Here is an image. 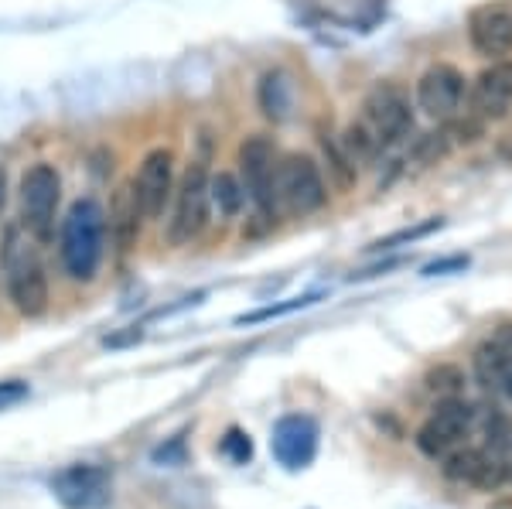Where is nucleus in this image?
Here are the masks:
<instances>
[{
    "label": "nucleus",
    "mask_w": 512,
    "mask_h": 509,
    "mask_svg": "<svg viewBox=\"0 0 512 509\" xmlns=\"http://www.w3.org/2000/svg\"><path fill=\"white\" fill-rule=\"evenodd\" d=\"M0 270H4L7 294L24 318H38L48 308V277L41 257L31 243V233L11 223L0 236Z\"/></svg>",
    "instance_id": "nucleus-1"
},
{
    "label": "nucleus",
    "mask_w": 512,
    "mask_h": 509,
    "mask_svg": "<svg viewBox=\"0 0 512 509\" xmlns=\"http://www.w3.org/2000/svg\"><path fill=\"white\" fill-rule=\"evenodd\" d=\"M106 250V212L96 199H79L69 205L59 229L62 267L72 281H93Z\"/></svg>",
    "instance_id": "nucleus-2"
},
{
    "label": "nucleus",
    "mask_w": 512,
    "mask_h": 509,
    "mask_svg": "<svg viewBox=\"0 0 512 509\" xmlns=\"http://www.w3.org/2000/svg\"><path fill=\"white\" fill-rule=\"evenodd\" d=\"M209 161L195 158L185 168V175L175 185V199H171V219H168V243L185 246L192 243L198 233L209 223Z\"/></svg>",
    "instance_id": "nucleus-3"
},
{
    "label": "nucleus",
    "mask_w": 512,
    "mask_h": 509,
    "mask_svg": "<svg viewBox=\"0 0 512 509\" xmlns=\"http://www.w3.org/2000/svg\"><path fill=\"white\" fill-rule=\"evenodd\" d=\"M277 202L287 216L304 219L328 202V182L311 154H284L277 161Z\"/></svg>",
    "instance_id": "nucleus-4"
},
{
    "label": "nucleus",
    "mask_w": 512,
    "mask_h": 509,
    "mask_svg": "<svg viewBox=\"0 0 512 509\" xmlns=\"http://www.w3.org/2000/svg\"><path fill=\"white\" fill-rule=\"evenodd\" d=\"M277 161H280V154L270 137L253 134L239 144V178H243L246 199L256 205V216H260L267 226L277 223V212H280Z\"/></svg>",
    "instance_id": "nucleus-5"
},
{
    "label": "nucleus",
    "mask_w": 512,
    "mask_h": 509,
    "mask_svg": "<svg viewBox=\"0 0 512 509\" xmlns=\"http://www.w3.org/2000/svg\"><path fill=\"white\" fill-rule=\"evenodd\" d=\"M62 199V178L55 164L38 161L21 178V226L31 233V240L48 243L55 236V212Z\"/></svg>",
    "instance_id": "nucleus-6"
},
{
    "label": "nucleus",
    "mask_w": 512,
    "mask_h": 509,
    "mask_svg": "<svg viewBox=\"0 0 512 509\" xmlns=\"http://www.w3.org/2000/svg\"><path fill=\"white\" fill-rule=\"evenodd\" d=\"M362 120L379 137L383 147H396L407 134H414V106L403 86L396 82H379L362 100Z\"/></svg>",
    "instance_id": "nucleus-7"
},
{
    "label": "nucleus",
    "mask_w": 512,
    "mask_h": 509,
    "mask_svg": "<svg viewBox=\"0 0 512 509\" xmlns=\"http://www.w3.org/2000/svg\"><path fill=\"white\" fill-rule=\"evenodd\" d=\"M468 103V79L454 65H431L424 76L417 79V106L431 120H451L465 110Z\"/></svg>",
    "instance_id": "nucleus-8"
},
{
    "label": "nucleus",
    "mask_w": 512,
    "mask_h": 509,
    "mask_svg": "<svg viewBox=\"0 0 512 509\" xmlns=\"http://www.w3.org/2000/svg\"><path fill=\"white\" fill-rule=\"evenodd\" d=\"M137 185V199L140 209H144V219H161L168 212L171 199H175V154L168 147H154L144 161H140V171L134 178Z\"/></svg>",
    "instance_id": "nucleus-9"
},
{
    "label": "nucleus",
    "mask_w": 512,
    "mask_h": 509,
    "mask_svg": "<svg viewBox=\"0 0 512 509\" xmlns=\"http://www.w3.org/2000/svg\"><path fill=\"white\" fill-rule=\"evenodd\" d=\"M270 451L287 472H301L315 462L318 455V424L308 414H287L277 421Z\"/></svg>",
    "instance_id": "nucleus-10"
},
{
    "label": "nucleus",
    "mask_w": 512,
    "mask_h": 509,
    "mask_svg": "<svg viewBox=\"0 0 512 509\" xmlns=\"http://www.w3.org/2000/svg\"><path fill=\"white\" fill-rule=\"evenodd\" d=\"M113 475L106 465H69L52 479V492L69 509H96L110 499Z\"/></svg>",
    "instance_id": "nucleus-11"
},
{
    "label": "nucleus",
    "mask_w": 512,
    "mask_h": 509,
    "mask_svg": "<svg viewBox=\"0 0 512 509\" xmlns=\"http://www.w3.org/2000/svg\"><path fill=\"white\" fill-rule=\"evenodd\" d=\"M441 472H444V479L461 482V486L485 489V492H495L509 479V465L482 448H454L451 455L441 458Z\"/></svg>",
    "instance_id": "nucleus-12"
},
{
    "label": "nucleus",
    "mask_w": 512,
    "mask_h": 509,
    "mask_svg": "<svg viewBox=\"0 0 512 509\" xmlns=\"http://www.w3.org/2000/svg\"><path fill=\"white\" fill-rule=\"evenodd\" d=\"M468 113L482 123L502 120L512 110V59L492 62L489 69L468 86Z\"/></svg>",
    "instance_id": "nucleus-13"
},
{
    "label": "nucleus",
    "mask_w": 512,
    "mask_h": 509,
    "mask_svg": "<svg viewBox=\"0 0 512 509\" xmlns=\"http://www.w3.org/2000/svg\"><path fill=\"white\" fill-rule=\"evenodd\" d=\"M468 38L478 55L502 62L512 55V14L506 7H478L468 21Z\"/></svg>",
    "instance_id": "nucleus-14"
},
{
    "label": "nucleus",
    "mask_w": 512,
    "mask_h": 509,
    "mask_svg": "<svg viewBox=\"0 0 512 509\" xmlns=\"http://www.w3.org/2000/svg\"><path fill=\"white\" fill-rule=\"evenodd\" d=\"M140 226H144V209H140L137 185H134V178H130V182H123L117 192H113V202H110V236L120 253L137 246Z\"/></svg>",
    "instance_id": "nucleus-15"
},
{
    "label": "nucleus",
    "mask_w": 512,
    "mask_h": 509,
    "mask_svg": "<svg viewBox=\"0 0 512 509\" xmlns=\"http://www.w3.org/2000/svg\"><path fill=\"white\" fill-rule=\"evenodd\" d=\"M475 373L489 390L512 400V352L509 349H502L499 342H482V346L475 349Z\"/></svg>",
    "instance_id": "nucleus-16"
},
{
    "label": "nucleus",
    "mask_w": 512,
    "mask_h": 509,
    "mask_svg": "<svg viewBox=\"0 0 512 509\" xmlns=\"http://www.w3.org/2000/svg\"><path fill=\"white\" fill-rule=\"evenodd\" d=\"M256 103H260L263 117L274 120V123H284L291 117L294 110V86H291V76L280 69H270L267 76L260 79L256 86Z\"/></svg>",
    "instance_id": "nucleus-17"
},
{
    "label": "nucleus",
    "mask_w": 512,
    "mask_h": 509,
    "mask_svg": "<svg viewBox=\"0 0 512 509\" xmlns=\"http://www.w3.org/2000/svg\"><path fill=\"white\" fill-rule=\"evenodd\" d=\"M338 141H342V151L349 154V161L355 164L359 171L366 168H376L379 158H383L386 147L379 144V137L369 130L366 120H352L342 127V134H338Z\"/></svg>",
    "instance_id": "nucleus-18"
},
{
    "label": "nucleus",
    "mask_w": 512,
    "mask_h": 509,
    "mask_svg": "<svg viewBox=\"0 0 512 509\" xmlns=\"http://www.w3.org/2000/svg\"><path fill=\"white\" fill-rule=\"evenodd\" d=\"M318 147H321V168H325L328 182H332L338 192H352L355 182H359V168L349 161V154L342 151V141L332 130H318Z\"/></svg>",
    "instance_id": "nucleus-19"
},
{
    "label": "nucleus",
    "mask_w": 512,
    "mask_h": 509,
    "mask_svg": "<svg viewBox=\"0 0 512 509\" xmlns=\"http://www.w3.org/2000/svg\"><path fill=\"white\" fill-rule=\"evenodd\" d=\"M209 202H212V209L219 212V219H226V223L239 219L246 209L243 178L233 175V171H219V175H212L209 178Z\"/></svg>",
    "instance_id": "nucleus-20"
},
{
    "label": "nucleus",
    "mask_w": 512,
    "mask_h": 509,
    "mask_svg": "<svg viewBox=\"0 0 512 509\" xmlns=\"http://www.w3.org/2000/svg\"><path fill=\"white\" fill-rule=\"evenodd\" d=\"M431 417H434L437 424H444L448 431L458 434L461 441H465L468 431L475 428V407L468 404L465 397H437Z\"/></svg>",
    "instance_id": "nucleus-21"
},
{
    "label": "nucleus",
    "mask_w": 512,
    "mask_h": 509,
    "mask_svg": "<svg viewBox=\"0 0 512 509\" xmlns=\"http://www.w3.org/2000/svg\"><path fill=\"white\" fill-rule=\"evenodd\" d=\"M417 448L424 451L427 458H434V462H441L444 455H451L454 448L461 445V438L454 431H448L444 424H437L434 417H427L424 424H420V431H417Z\"/></svg>",
    "instance_id": "nucleus-22"
},
{
    "label": "nucleus",
    "mask_w": 512,
    "mask_h": 509,
    "mask_svg": "<svg viewBox=\"0 0 512 509\" xmlns=\"http://www.w3.org/2000/svg\"><path fill=\"white\" fill-rule=\"evenodd\" d=\"M451 137L444 127L437 130H427V134H420L414 144H410V161L420 164V168H431V164L444 161L451 154Z\"/></svg>",
    "instance_id": "nucleus-23"
},
{
    "label": "nucleus",
    "mask_w": 512,
    "mask_h": 509,
    "mask_svg": "<svg viewBox=\"0 0 512 509\" xmlns=\"http://www.w3.org/2000/svg\"><path fill=\"white\" fill-rule=\"evenodd\" d=\"M427 390L437 393V397H461V390H465V373L451 363H441L427 373Z\"/></svg>",
    "instance_id": "nucleus-24"
},
{
    "label": "nucleus",
    "mask_w": 512,
    "mask_h": 509,
    "mask_svg": "<svg viewBox=\"0 0 512 509\" xmlns=\"http://www.w3.org/2000/svg\"><path fill=\"white\" fill-rule=\"evenodd\" d=\"M444 226V219H427V223H420L414 229H400V233H393V236H383V240H376L369 250H376V253H386V250H396V246H403V243H417V240H424V236H431L437 233V229Z\"/></svg>",
    "instance_id": "nucleus-25"
},
{
    "label": "nucleus",
    "mask_w": 512,
    "mask_h": 509,
    "mask_svg": "<svg viewBox=\"0 0 512 509\" xmlns=\"http://www.w3.org/2000/svg\"><path fill=\"white\" fill-rule=\"evenodd\" d=\"M444 130H448V137H451V144H475L478 137L485 134V123L475 117V113H468L465 110V117H451V120H444Z\"/></svg>",
    "instance_id": "nucleus-26"
},
{
    "label": "nucleus",
    "mask_w": 512,
    "mask_h": 509,
    "mask_svg": "<svg viewBox=\"0 0 512 509\" xmlns=\"http://www.w3.org/2000/svg\"><path fill=\"white\" fill-rule=\"evenodd\" d=\"M219 451H222V455H226L233 465H246V462L253 458V441H250V434H246V431L229 428V431H226V438H222Z\"/></svg>",
    "instance_id": "nucleus-27"
},
{
    "label": "nucleus",
    "mask_w": 512,
    "mask_h": 509,
    "mask_svg": "<svg viewBox=\"0 0 512 509\" xmlns=\"http://www.w3.org/2000/svg\"><path fill=\"white\" fill-rule=\"evenodd\" d=\"M318 294H304V298H291L284 301V305H270V308H260V311H250V315L239 318V325H256V322H267V318H280V315H291L297 308H308L315 305Z\"/></svg>",
    "instance_id": "nucleus-28"
},
{
    "label": "nucleus",
    "mask_w": 512,
    "mask_h": 509,
    "mask_svg": "<svg viewBox=\"0 0 512 509\" xmlns=\"http://www.w3.org/2000/svg\"><path fill=\"white\" fill-rule=\"evenodd\" d=\"M28 393H31V387L24 380H0V410L28 400Z\"/></svg>",
    "instance_id": "nucleus-29"
},
{
    "label": "nucleus",
    "mask_w": 512,
    "mask_h": 509,
    "mask_svg": "<svg viewBox=\"0 0 512 509\" xmlns=\"http://www.w3.org/2000/svg\"><path fill=\"white\" fill-rule=\"evenodd\" d=\"M485 434H489V445L492 448H506V445H512V428H509V421L502 414H492L489 417V424H485Z\"/></svg>",
    "instance_id": "nucleus-30"
},
{
    "label": "nucleus",
    "mask_w": 512,
    "mask_h": 509,
    "mask_svg": "<svg viewBox=\"0 0 512 509\" xmlns=\"http://www.w3.org/2000/svg\"><path fill=\"white\" fill-rule=\"evenodd\" d=\"M154 462L158 465H181L185 462V438L178 434L171 445H161L158 451H154Z\"/></svg>",
    "instance_id": "nucleus-31"
},
{
    "label": "nucleus",
    "mask_w": 512,
    "mask_h": 509,
    "mask_svg": "<svg viewBox=\"0 0 512 509\" xmlns=\"http://www.w3.org/2000/svg\"><path fill=\"white\" fill-rule=\"evenodd\" d=\"M468 267V257H461V253H454V257H444V260H434V264H427L420 274L424 277H437V274H451V270H465Z\"/></svg>",
    "instance_id": "nucleus-32"
},
{
    "label": "nucleus",
    "mask_w": 512,
    "mask_h": 509,
    "mask_svg": "<svg viewBox=\"0 0 512 509\" xmlns=\"http://www.w3.org/2000/svg\"><path fill=\"white\" fill-rule=\"evenodd\" d=\"M144 339V328L140 325H130L127 332H120V335H106L103 339V346L106 349H120V346H134V342Z\"/></svg>",
    "instance_id": "nucleus-33"
},
{
    "label": "nucleus",
    "mask_w": 512,
    "mask_h": 509,
    "mask_svg": "<svg viewBox=\"0 0 512 509\" xmlns=\"http://www.w3.org/2000/svg\"><path fill=\"white\" fill-rule=\"evenodd\" d=\"M495 342H499L502 349H509V352H512V325H502V328H499V339H495Z\"/></svg>",
    "instance_id": "nucleus-34"
},
{
    "label": "nucleus",
    "mask_w": 512,
    "mask_h": 509,
    "mask_svg": "<svg viewBox=\"0 0 512 509\" xmlns=\"http://www.w3.org/2000/svg\"><path fill=\"white\" fill-rule=\"evenodd\" d=\"M4 205H7V171L0 164V212H4Z\"/></svg>",
    "instance_id": "nucleus-35"
}]
</instances>
